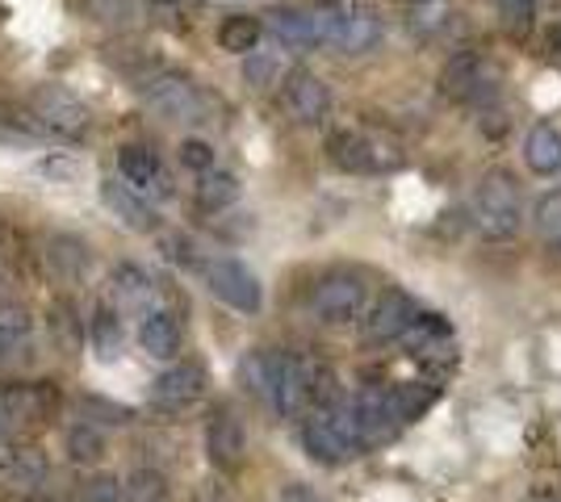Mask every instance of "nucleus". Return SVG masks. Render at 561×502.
<instances>
[{
  "mask_svg": "<svg viewBox=\"0 0 561 502\" xmlns=\"http://www.w3.org/2000/svg\"><path fill=\"white\" fill-rule=\"evenodd\" d=\"M411 26L431 34V29L444 26V4L440 0H428V4H415V17H411Z\"/></svg>",
  "mask_w": 561,
  "mask_h": 502,
  "instance_id": "obj_36",
  "label": "nucleus"
},
{
  "mask_svg": "<svg viewBox=\"0 0 561 502\" xmlns=\"http://www.w3.org/2000/svg\"><path fill=\"white\" fill-rule=\"evenodd\" d=\"M156 9H160L168 22H181V17H188V13H197L202 9V0H151Z\"/></svg>",
  "mask_w": 561,
  "mask_h": 502,
  "instance_id": "obj_37",
  "label": "nucleus"
},
{
  "mask_svg": "<svg viewBox=\"0 0 561 502\" xmlns=\"http://www.w3.org/2000/svg\"><path fill=\"white\" fill-rule=\"evenodd\" d=\"M474 222L486 238H515L524 226V206L520 188L508 172H486L478 193H474Z\"/></svg>",
  "mask_w": 561,
  "mask_h": 502,
  "instance_id": "obj_2",
  "label": "nucleus"
},
{
  "mask_svg": "<svg viewBox=\"0 0 561 502\" xmlns=\"http://www.w3.org/2000/svg\"><path fill=\"white\" fill-rule=\"evenodd\" d=\"M277 369H281V352H247L240 360L243 390H252L260 402L272 406V394H277Z\"/></svg>",
  "mask_w": 561,
  "mask_h": 502,
  "instance_id": "obj_22",
  "label": "nucleus"
},
{
  "mask_svg": "<svg viewBox=\"0 0 561 502\" xmlns=\"http://www.w3.org/2000/svg\"><path fill=\"white\" fill-rule=\"evenodd\" d=\"M381 42V17H377L369 4H344V17L336 29V51L340 54H365Z\"/></svg>",
  "mask_w": 561,
  "mask_h": 502,
  "instance_id": "obj_17",
  "label": "nucleus"
},
{
  "mask_svg": "<svg viewBox=\"0 0 561 502\" xmlns=\"http://www.w3.org/2000/svg\"><path fill=\"white\" fill-rule=\"evenodd\" d=\"M81 502H131V499H126V486L118 477H97L93 486H84Z\"/></svg>",
  "mask_w": 561,
  "mask_h": 502,
  "instance_id": "obj_35",
  "label": "nucleus"
},
{
  "mask_svg": "<svg viewBox=\"0 0 561 502\" xmlns=\"http://www.w3.org/2000/svg\"><path fill=\"white\" fill-rule=\"evenodd\" d=\"M533 222H536V231H540V235L553 238V243H558V238H561V188H553V193H545V197L536 201Z\"/></svg>",
  "mask_w": 561,
  "mask_h": 502,
  "instance_id": "obj_31",
  "label": "nucleus"
},
{
  "mask_svg": "<svg viewBox=\"0 0 561 502\" xmlns=\"http://www.w3.org/2000/svg\"><path fill=\"white\" fill-rule=\"evenodd\" d=\"M240 201V181L231 176V172H206L202 181H197V206L202 210H227V206H235Z\"/></svg>",
  "mask_w": 561,
  "mask_h": 502,
  "instance_id": "obj_29",
  "label": "nucleus"
},
{
  "mask_svg": "<svg viewBox=\"0 0 561 502\" xmlns=\"http://www.w3.org/2000/svg\"><path fill=\"white\" fill-rule=\"evenodd\" d=\"M51 260L63 268L68 277H81L84 268H88V252H84V243H76V238H54Z\"/></svg>",
  "mask_w": 561,
  "mask_h": 502,
  "instance_id": "obj_32",
  "label": "nucleus"
},
{
  "mask_svg": "<svg viewBox=\"0 0 561 502\" xmlns=\"http://www.w3.org/2000/svg\"><path fill=\"white\" fill-rule=\"evenodd\" d=\"M109 297H113V310H147V302L156 297V281L143 272L138 265H118L109 272Z\"/></svg>",
  "mask_w": 561,
  "mask_h": 502,
  "instance_id": "obj_19",
  "label": "nucleus"
},
{
  "mask_svg": "<svg viewBox=\"0 0 561 502\" xmlns=\"http://www.w3.org/2000/svg\"><path fill=\"white\" fill-rule=\"evenodd\" d=\"M524 163L533 168L536 176H558L561 172V131L540 122L528 131V143H524Z\"/></svg>",
  "mask_w": 561,
  "mask_h": 502,
  "instance_id": "obj_21",
  "label": "nucleus"
},
{
  "mask_svg": "<svg viewBox=\"0 0 561 502\" xmlns=\"http://www.w3.org/2000/svg\"><path fill=\"white\" fill-rule=\"evenodd\" d=\"M29 335H34V318L22 306H0V360L26 352Z\"/></svg>",
  "mask_w": 561,
  "mask_h": 502,
  "instance_id": "obj_27",
  "label": "nucleus"
},
{
  "mask_svg": "<svg viewBox=\"0 0 561 502\" xmlns=\"http://www.w3.org/2000/svg\"><path fill=\"white\" fill-rule=\"evenodd\" d=\"M268 26L277 34V47H285V51L319 47V29H315V13L310 9H281V13H272Z\"/></svg>",
  "mask_w": 561,
  "mask_h": 502,
  "instance_id": "obj_20",
  "label": "nucleus"
},
{
  "mask_svg": "<svg viewBox=\"0 0 561 502\" xmlns=\"http://www.w3.org/2000/svg\"><path fill=\"white\" fill-rule=\"evenodd\" d=\"M553 247H558V252H561V238H558V243H553Z\"/></svg>",
  "mask_w": 561,
  "mask_h": 502,
  "instance_id": "obj_46",
  "label": "nucleus"
},
{
  "mask_svg": "<svg viewBox=\"0 0 561 502\" xmlns=\"http://www.w3.org/2000/svg\"><path fill=\"white\" fill-rule=\"evenodd\" d=\"M0 474L13 486H38L47 477V456L38 449H13L9 456H0Z\"/></svg>",
  "mask_w": 561,
  "mask_h": 502,
  "instance_id": "obj_28",
  "label": "nucleus"
},
{
  "mask_svg": "<svg viewBox=\"0 0 561 502\" xmlns=\"http://www.w3.org/2000/svg\"><path fill=\"white\" fill-rule=\"evenodd\" d=\"M101 201H106V210L126 226V231H134V235H151L156 226H160V213H156V206L147 201V197H138L126 181H101Z\"/></svg>",
  "mask_w": 561,
  "mask_h": 502,
  "instance_id": "obj_14",
  "label": "nucleus"
},
{
  "mask_svg": "<svg viewBox=\"0 0 561 502\" xmlns=\"http://www.w3.org/2000/svg\"><path fill=\"white\" fill-rule=\"evenodd\" d=\"M419 302L411 297V293L402 290H386L377 297L374 306H369V315H365V335L374 340V344H386V340H402L415 322H419Z\"/></svg>",
  "mask_w": 561,
  "mask_h": 502,
  "instance_id": "obj_10",
  "label": "nucleus"
},
{
  "mask_svg": "<svg viewBox=\"0 0 561 502\" xmlns=\"http://www.w3.org/2000/svg\"><path fill=\"white\" fill-rule=\"evenodd\" d=\"M352 415H356V427H361L365 444H381V440H390L406 424L399 390H381V385H369V390H361L352 397Z\"/></svg>",
  "mask_w": 561,
  "mask_h": 502,
  "instance_id": "obj_9",
  "label": "nucleus"
},
{
  "mask_svg": "<svg viewBox=\"0 0 561 502\" xmlns=\"http://www.w3.org/2000/svg\"><path fill=\"white\" fill-rule=\"evenodd\" d=\"M93 9H97L101 22H126V13H131L126 0H93Z\"/></svg>",
  "mask_w": 561,
  "mask_h": 502,
  "instance_id": "obj_39",
  "label": "nucleus"
},
{
  "mask_svg": "<svg viewBox=\"0 0 561 502\" xmlns=\"http://www.w3.org/2000/svg\"><path fill=\"white\" fill-rule=\"evenodd\" d=\"M406 4H428V0H406Z\"/></svg>",
  "mask_w": 561,
  "mask_h": 502,
  "instance_id": "obj_45",
  "label": "nucleus"
},
{
  "mask_svg": "<svg viewBox=\"0 0 561 502\" xmlns=\"http://www.w3.org/2000/svg\"><path fill=\"white\" fill-rule=\"evenodd\" d=\"M29 109L38 118V131L54 134L63 143H76V138L88 134V109H84V101L72 97L68 88H59V84H38L29 93Z\"/></svg>",
  "mask_w": 561,
  "mask_h": 502,
  "instance_id": "obj_5",
  "label": "nucleus"
},
{
  "mask_svg": "<svg viewBox=\"0 0 561 502\" xmlns=\"http://www.w3.org/2000/svg\"><path fill=\"white\" fill-rule=\"evenodd\" d=\"M302 444L322 465H347V461H356L361 452L369 449L365 436H361V427H356L352 402H322L315 411H306V419H302Z\"/></svg>",
  "mask_w": 561,
  "mask_h": 502,
  "instance_id": "obj_1",
  "label": "nucleus"
},
{
  "mask_svg": "<svg viewBox=\"0 0 561 502\" xmlns=\"http://www.w3.org/2000/svg\"><path fill=\"white\" fill-rule=\"evenodd\" d=\"M206 285H210L218 302H227L240 315H256L265 306V290H260L256 272L240 265V260H210L206 265Z\"/></svg>",
  "mask_w": 561,
  "mask_h": 502,
  "instance_id": "obj_8",
  "label": "nucleus"
},
{
  "mask_svg": "<svg viewBox=\"0 0 561 502\" xmlns=\"http://www.w3.org/2000/svg\"><path fill=\"white\" fill-rule=\"evenodd\" d=\"M327 156L340 172H390L402 163V151L394 143H381L361 131H336L327 138Z\"/></svg>",
  "mask_w": 561,
  "mask_h": 502,
  "instance_id": "obj_6",
  "label": "nucleus"
},
{
  "mask_svg": "<svg viewBox=\"0 0 561 502\" xmlns=\"http://www.w3.org/2000/svg\"><path fill=\"white\" fill-rule=\"evenodd\" d=\"M202 394H206V369H202L197 360L172 365V369L160 372L156 385H151V402H156L160 411H185V406H193Z\"/></svg>",
  "mask_w": 561,
  "mask_h": 502,
  "instance_id": "obj_13",
  "label": "nucleus"
},
{
  "mask_svg": "<svg viewBox=\"0 0 561 502\" xmlns=\"http://www.w3.org/2000/svg\"><path fill=\"white\" fill-rule=\"evenodd\" d=\"M243 79L252 88H272L285 79V47H256V51L243 59Z\"/></svg>",
  "mask_w": 561,
  "mask_h": 502,
  "instance_id": "obj_23",
  "label": "nucleus"
},
{
  "mask_svg": "<svg viewBox=\"0 0 561 502\" xmlns=\"http://www.w3.org/2000/svg\"><path fill=\"white\" fill-rule=\"evenodd\" d=\"M402 340L415 347V356H436V352H449V344H453V327H449L440 315H419V322H415Z\"/></svg>",
  "mask_w": 561,
  "mask_h": 502,
  "instance_id": "obj_25",
  "label": "nucleus"
},
{
  "mask_svg": "<svg viewBox=\"0 0 561 502\" xmlns=\"http://www.w3.org/2000/svg\"><path fill=\"white\" fill-rule=\"evenodd\" d=\"M54 402L51 385H0V436L38 419Z\"/></svg>",
  "mask_w": 561,
  "mask_h": 502,
  "instance_id": "obj_16",
  "label": "nucleus"
},
{
  "mask_svg": "<svg viewBox=\"0 0 561 502\" xmlns=\"http://www.w3.org/2000/svg\"><path fill=\"white\" fill-rule=\"evenodd\" d=\"M168 494V486H163L160 474H151V469H138L131 477V486H126V499L131 502H163Z\"/></svg>",
  "mask_w": 561,
  "mask_h": 502,
  "instance_id": "obj_33",
  "label": "nucleus"
},
{
  "mask_svg": "<svg viewBox=\"0 0 561 502\" xmlns=\"http://www.w3.org/2000/svg\"><path fill=\"white\" fill-rule=\"evenodd\" d=\"M310 315L319 322H331V327H344V322H356V318L369 315V290L361 277L352 272H331L322 277L315 293H310Z\"/></svg>",
  "mask_w": 561,
  "mask_h": 502,
  "instance_id": "obj_4",
  "label": "nucleus"
},
{
  "mask_svg": "<svg viewBox=\"0 0 561 502\" xmlns=\"http://www.w3.org/2000/svg\"><path fill=\"white\" fill-rule=\"evenodd\" d=\"M181 344H185V331L181 322L168 315V310H151L138 322V347L151 356V360H172L181 356Z\"/></svg>",
  "mask_w": 561,
  "mask_h": 502,
  "instance_id": "obj_18",
  "label": "nucleus"
},
{
  "mask_svg": "<svg viewBox=\"0 0 561 502\" xmlns=\"http://www.w3.org/2000/svg\"><path fill=\"white\" fill-rule=\"evenodd\" d=\"M499 4H503L508 13H515V17H520V13H524V17L533 13V0H499Z\"/></svg>",
  "mask_w": 561,
  "mask_h": 502,
  "instance_id": "obj_43",
  "label": "nucleus"
},
{
  "mask_svg": "<svg viewBox=\"0 0 561 502\" xmlns=\"http://www.w3.org/2000/svg\"><path fill=\"white\" fill-rule=\"evenodd\" d=\"M277 502H322V499L315 494V490H306V486H290Z\"/></svg>",
  "mask_w": 561,
  "mask_h": 502,
  "instance_id": "obj_42",
  "label": "nucleus"
},
{
  "mask_svg": "<svg viewBox=\"0 0 561 502\" xmlns=\"http://www.w3.org/2000/svg\"><path fill=\"white\" fill-rule=\"evenodd\" d=\"M181 163L206 176V172H215V147L202 138H188V143H181Z\"/></svg>",
  "mask_w": 561,
  "mask_h": 502,
  "instance_id": "obj_34",
  "label": "nucleus"
},
{
  "mask_svg": "<svg viewBox=\"0 0 561 502\" xmlns=\"http://www.w3.org/2000/svg\"><path fill=\"white\" fill-rule=\"evenodd\" d=\"M143 101H147L151 113H160L163 122H176V126L206 122V97L181 72H156V76L143 84Z\"/></svg>",
  "mask_w": 561,
  "mask_h": 502,
  "instance_id": "obj_3",
  "label": "nucleus"
},
{
  "mask_svg": "<svg viewBox=\"0 0 561 502\" xmlns=\"http://www.w3.org/2000/svg\"><path fill=\"white\" fill-rule=\"evenodd\" d=\"M206 456L218 474H240L243 456H247V436H243V424L222 406L210 415L206 424Z\"/></svg>",
  "mask_w": 561,
  "mask_h": 502,
  "instance_id": "obj_12",
  "label": "nucleus"
},
{
  "mask_svg": "<svg viewBox=\"0 0 561 502\" xmlns=\"http://www.w3.org/2000/svg\"><path fill=\"white\" fill-rule=\"evenodd\" d=\"M495 63L478 51H461L453 54L449 63H444V72H440V93L449 97V101H481V97H490L495 93Z\"/></svg>",
  "mask_w": 561,
  "mask_h": 502,
  "instance_id": "obj_7",
  "label": "nucleus"
},
{
  "mask_svg": "<svg viewBox=\"0 0 561 502\" xmlns=\"http://www.w3.org/2000/svg\"><path fill=\"white\" fill-rule=\"evenodd\" d=\"M285 109L302 126H319L322 118L331 113V88L310 72H294L285 79Z\"/></svg>",
  "mask_w": 561,
  "mask_h": 502,
  "instance_id": "obj_15",
  "label": "nucleus"
},
{
  "mask_svg": "<svg viewBox=\"0 0 561 502\" xmlns=\"http://www.w3.org/2000/svg\"><path fill=\"white\" fill-rule=\"evenodd\" d=\"M520 502H561V486H533Z\"/></svg>",
  "mask_w": 561,
  "mask_h": 502,
  "instance_id": "obj_41",
  "label": "nucleus"
},
{
  "mask_svg": "<svg viewBox=\"0 0 561 502\" xmlns=\"http://www.w3.org/2000/svg\"><path fill=\"white\" fill-rule=\"evenodd\" d=\"M4 293H9V281H4V272H0V302H4Z\"/></svg>",
  "mask_w": 561,
  "mask_h": 502,
  "instance_id": "obj_44",
  "label": "nucleus"
},
{
  "mask_svg": "<svg viewBox=\"0 0 561 502\" xmlns=\"http://www.w3.org/2000/svg\"><path fill=\"white\" fill-rule=\"evenodd\" d=\"M93 347H97L101 360H113V356L122 352V322H118V310L101 306V310L93 315Z\"/></svg>",
  "mask_w": 561,
  "mask_h": 502,
  "instance_id": "obj_30",
  "label": "nucleus"
},
{
  "mask_svg": "<svg viewBox=\"0 0 561 502\" xmlns=\"http://www.w3.org/2000/svg\"><path fill=\"white\" fill-rule=\"evenodd\" d=\"M118 172H122V181H126L138 197H147V201H168V197H172V176H168V168L160 163V156L147 151V147H126V151L118 156Z\"/></svg>",
  "mask_w": 561,
  "mask_h": 502,
  "instance_id": "obj_11",
  "label": "nucleus"
},
{
  "mask_svg": "<svg viewBox=\"0 0 561 502\" xmlns=\"http://www.w3.org/2000/svg\"><path fill=\"white\" fill-rule=\"evenodd\" d=\"M260 38H265V26L252 13H235V17H227L222 29H218V47L231 54H252L260 47Z\"/></svg>",
  "mask_w": 561,
  "mask_h": 502,
  "instance_id": "obj_24",
  "label": "nucleus"
},
{
  "mask_svg": "<svg viewBox=\"0 0 561 502\" xmlns=\"http://www.w3.org/2000/svg\"><path fill=\"white\" fill-rule=\"evenodd\" d=\"M34 172L47 176V181H68V176H76V163L72 159H42Z\"/></svg>",
  "mask_w": 561,
  "mask_h": 502,
  "instance_id": "obj_38",
  "label": "nucleus"
},
{
  "mask_svg": "<svg viewBox=\"0 0 561 502\" xmlns=\"http://www.w3.org/2000/svg\"><path fill=\"white\" fill-rule=\"evenodd\" d=\"M168 260H176V265H197V256H193V243L188 238H168Z\"/></svg>",
  "mask_w": 561,
  "mask_h": 502,
  "instance_id": "obj_40",
  "label": "nucleus"
},
{
  "mask_svg": "<svg viewBox=\"0 0 561 502\" xmlns=\"http://www.w3.org/2000/svg\"><path fill=\"white\" fill-rule=\"evenodd\" d=\"M68 456L76 465H97L106 456V427L88 424V419H76L68 427Z\"/></svg>",
  "mask_w": 561,
  "mask_h": 502,
  "instance_id": "obj_26",
  "label": "nucleus"
}]
</instances>
